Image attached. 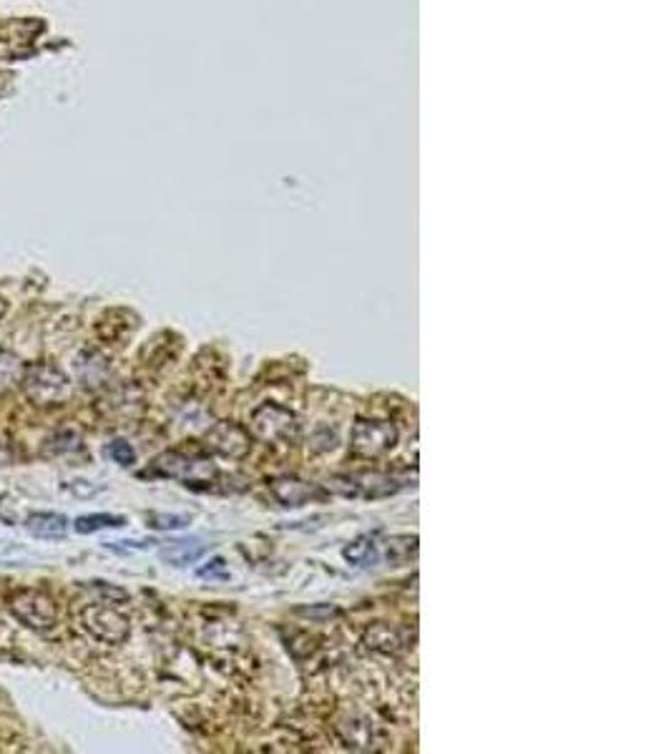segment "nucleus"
Here are the masks:
<instances>
[{
    "label": "nucleus",
    "instance_id": "f257e3e1",
    "mask_svg": "<svg viewBox=\"0 0 671 754\" xmlns=\"http://www.w3.org/2000/svg\"><path fill=\"white\" fill-rule=\"evenodd\" d=\"M23 390L36 405H53V402H61L68 398L71 382H68L66 373H61L56 365L38 363V365L25 367Z\"/></svg>",
    "mask_w": 671,
    "mask_h": 754
},
{
    "label": "nucleus",
    "instance_id": "f03ea898",
    "mask_svg": "<svg viewBox=\"0 0 671 754\" xmlns=\"http://www.w3.org/2000/svg\"><path fill=\"white\" fill-rule=\"evenodd\" d=\"M252 433L267 443H290L297 438V417L292 410L282 408L277 402H264L252 413Z\"/></svg>",
    "mask_w": 671,
    "mask_h": 754
},
{
    "label": "nucleus",
    "instance_id": "7ed1b4c3",
    "mask_svg": "<svg viewBox=\"0 0 671 754\" xmlns=\"http://www.w3.org/2000/svg\"><path fill=\"white\" fill-rule=\"evenodd\" d=\"M350 445L367 458L390 453L398 445V427L385 420H357L350 430Z\"/></svg>",
    "mask_w": 671,
    "mask_h": 754
},
{
    "label": "nucleus",
    "instance_id": "20e7f679",
    "mask_svg": "<svg viewBox=\"0 0 671 754\" xmlns=\"http://www.w3.org/2000/svg\"><path fill=\"white\" fill-rule=\"evenodd\" d=\"M11 611L15 619H21L31 629H50L56 624L53 598L36 588H23V591L13 594Z\"/></svg>",
    "mask_w": 671,
    "mask_h": 754
},
{
    "label": "nucleus",
    "instance_id": "39448f33",
    "mask_svg": "<svg viewBox=\"0 0 671 754\" xmlns=\"http://www.w3.org/2000/svg\"><path fill=\"white\" fill-rule=\"evenodd\" d=\"M81 621H84L85 632L96 636L98 642H106V644H121L123 639L129 636L126 616H121L116 608L106 606V604L84 608Z\"/></svg>",
    "mask_w": 671,
    "mask_h": 754
},
{
    "label": "nucleus",
    "instance_id": "423d86ee",
    "mask_svg": "<svg viewBox=\"0 0 671 754\" xmlns=\"http://www.w3.org/2000/svg\"><path fill=\"white\" fill-rule=\"evenodd\" d=\"M154 473L166 475V478H176V480H183L186 486L189 483H199V480H207L209 475L217 473V468L211 462L201 461V458H194V455H186V453H164L154 461Z\"/></svg>",
    "mask_w": 671,
    "mask_h": 754
},
{
    "label": "nucleus",
    "instance_id": "0eeeda50",
    "mask_svg": "<svg viewBox=\"0 0 671 754\" xmlns=\"http://www.w3.org/2000/svg\"><path fill=\"white\" fill-rule=\"evenodd\" d=\"M207 440L209 445L219 455L232 458V461H239V458H245L246 453H249V433H246L245 427L234 426V423L214 426L209 430Z\"/></svg>",
    "mask_w": 671,
    "mask_h": 754
},
{
    "label": "nucleus",
    "instance_id": "6e6552de",
    "mask_svg": "<svg viewBox=\"0 0 671 754\" xmlns=\"http://www.w3.org/2000/svg\"><path fill=\"white\" fill-rule=\"evenodd\" d=\"M25 531L36 538H46V541H56V538H66L68 534V518L63 513L53 511H38L31 513L25 518Z\"/></svg>",
    "mask_w": 671,
    "mask_h": 754
},
{
    "label": "nucleus",
    "instance_id": "1a4fd4ad",
    "mask_svg": "<svg viewBox=\"0 0 671 754\" xmlns=\"http://www.w3.org/2000/svg\"><path fill=\"white\" fill-rule=\"evenodd\" d=\"M269 490H272V496L280 500L282 506H287V508H302L305 503H309V498H315V488L307 486V483H302V480H297V478H274L272 483H269Z\"/></svg>",
    "mask_w": 671,
    "mask_h": 754
},
{
    "label": "nucleus",
    "instance_id": "9d476101",
    "mask_svg": "<svg viewBox=\"0 0 671 754\" xmlns=\"http://www.w3.org/2000/svg\"><path fill=\"white\" fill-rule=\"evenodd\" d=\"M204 553H207V543L199 541V538H176V541H169V543L159 551L161 561H166L171 566H189V563H196Z\"/></svg>",
    "mask_w": 671,
    "mask_h": 754
},
{
    "label": "nucleus",
    "instance_id": "9b49d317",
    "mask_svg": "<svg viewBox=\"0 0 671 754\" xmlns=\"http://www.w3.org/2000/svg\"><path fill=\"white\" fill-rule=\"evenodd\" d=\"M38 28H40L38 23H15L3 28V33H0V58H11L15 53H21L25 46H31Z\"/></svg>",
    "mask_w": 671,
    "mask_h": 754
},
{
    "label": "nucleus",
    "instance_id": "f8f14e48",
    "mask_svg": "<svg viewBox=\"0 0 671 754\" xmlns=\"http://www.w3.org/2000/svg\"><path fill=\"white\" fill-rule=\"evenodd\" d=\"M365 644L375 651H382V654H395L403 649V642H400V633L390 629L388 624H378L372 626L370 632L365 633Z\"/></svg>",
    "mask_w": 671,
    "mask_h": 754
},
{
    "label": "nucleus",
    "instance_id": "ddd939ff",
    "mask_svg": "<svg viewBox=\"0 0 671 754\" xmlns=\"http://www.w3.org/2000/svg\"><path fill=\"white\" fill-rule=\"evenodd\" d=\"M342 556H344L347 563H353V566L370 569V566H375L380 561V551L370 538H357L354 543H350V546L342 551Z\"/></svg>",
    "mask_w": 671,
    "mask_h": 754
},
{
    "label": "nucleus",
    "instance_id": "4468645a",
    "mask_svg": "<svg viewBox=\"0 0 671 754\" xmlns=\"http://www.w3.org/2000/svg\"><path fill=\"white\" fill-rule=\"evenodd\" d=\"M123 525H126V518L123 516H111V513H91V516H81V518L74 521L76 534L81 535L106 531V528H123Z\"/></svg>",
    "mask_w": 671,
    "mask_h": 754
},
{
    "label": "nucleus",
    "instance_id": "2eb2a0df",
    "mask_svg": "<svg viewBox=\"0 0 671 754\" xmlns=\"http://www.w3.org/2000/svg\"><path fill=\"white\" fill-rule=\"evenodd\" d=\"M416 535H395V538L388 541V561H390V563H405V561H410V556H416Z\"/></svg>",
    "mask_w": 671,
    "mask_h": 754
},
{
    "label": "nucleus",
    "instance_id": "dca6fc26",
    "mask_svg": "<svg viewBox=\"0 0 671 754\" xmlns=\"http://www.w3.org/2000/svg\"><path fill=\"white\" fill-rule=\"evenodd\" d=\"M147 521L151 528L157 531H179V528H186L192 524V516L189 513H157L151 511L147 513Z\"/></svg>",
    "mask_w": 671,
    "mask_h": 754
},
{
    "label": "nucleus",
    "instance_id": "f3484780",
    "mask_svg": "<svg viewBox=\"0 0 671 754\" xmlns=\"http://www.w3.org/2000/svg\"><path fill=\"white\" fill-rule=\"evenodd\" d=\"M21 377V363L15 355H0V392L8 390Z\"/></svg>",
    "mask_w": 671,
    "mask_h": 754
},
{
    "label": "nucleus",
    "instance_id": "a211bd4d",
    "mask_svg": "<svg viewBox=\"0 0 671 754\" xmlns=\"http://www.w3.org/2000/svg\"><path fill=\"white\" fill-rule=\"evenodd\" d=\"M106 455H109L113 462L123 465V468H129V465H134L136 462V451L131 448V443H126V440H113V443H109Z\"/></svg>",
    "mask_w": 671,
    "mask_h": 754
},
{
    "label": "nucleus",
    "instance_id": "6ab92c4d",
    "mask_svg": "<svg viewBox=\"0 0 671 754\" xmlns=\"http://www.w3.org/2000/svg\"><path fill=\"white\" fill-rule=\"evenodd\" d=\"M196 576H201V579H227V563L221 559L209 561V566L199 569Z\"/></svg>",
    "mask_w": 671,
    "mask_h": 754
},
{
    "label": "nucleus",
    "instance_id": "aec40b11",
    "mask_svg": "<svg viewBox=\"0 0 671 754\" xmlns=\"http://www.w3.org/2000/svg\"><path fill=\"white\" fill-rule=\"evenodd\" d=\"M157 543V541H116V543H109L111 551H119V553H126V551H147Z\"/></svg>",
    "mask_w": 671,
    "mask_h": 754
},
{
    "label": "nucleus",
    "instance_id": "412c9836",
    "mask_svg": "<svg viewBox=\"0 0 671 754\" xmlns=\"http://www.w3.org/2000/svg\"><path fill=\"white\" fill-rule=\"evenodd\" d=\"M300 614H305V616H332V614H337V608L332 606H322V608H300Z\"/></svg>",
    "mask_w": 671,
    "mask_h": 754
}]
</instances>
